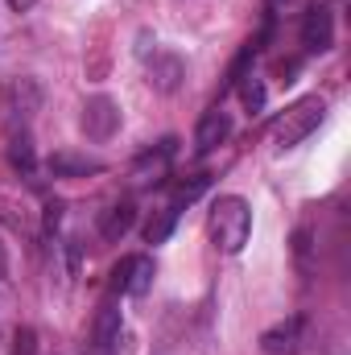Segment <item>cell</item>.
<instances>
[{"label": "cell", "instance_id": "obj_1", "mask_svg": "<svg viewBox=\"0 0 351 355\" xmlns=\"http://www.w3.org/2000/svg\"><path fill=\"white\" fill-rule=\"evenodd\" d=\"M252 236V211L240 194H219L215 207H211V240L219 252L236 257Z\"/></svg>", "mask_w": 351, "mask_h": 355}, {"label": "cell", "instance_id": "obj_2", "mask_svg": "<svg viewBox=\"0 0 351 355\" xmlns=\"http://www.w3.org/2000/svg\"><path fill=\"white\" fill-rule=\"evenodd\" d=\"M323 120H327V99H323V95H306V99H298L293 107H285V116L273 124V145H277V149H293V145H302Z\"/></svg>", "mask_w": 351, "mask_h": 355}, {"label": "cell", "instance_id": "obj_3", "mask_svg": "<svg viewBox=\"0 0 351 355\" xmlns=\"http://www.w3.org/2000/svg\"><path fill=\"white\" fill-rule=\"evenodd\" d=\"M79 128H83V137L95 141V145L112 141L116 128H120V107H116V99H108V95H91L87 103H83Z\"/></svg>", "mask_w": 351, "mask_h": 355}, {"label": "cell", "instance_id": "obj_4", "mask_svg": "<svg viewBox=\"0 0 351 355\" xmlns=\"http://www.w3.org/2000/svg\"><path fill=\"white\" fill-rule=\"evenodd\" d=\"M149 285H153V261L149 257H124L120 265L112 268V289L116 293H124V297H141V293H149Z\"/></svg>", "mask_w": 351, "mask_h": 355}, {"label": "cell", "instance_id": "obj_5", "mask_svg": "<svg viewBox=\"0 0 351 355\" xmlns=\"http://www.w3.org/2000/svg\"><path fill=\"white\" fill-rule=\"evenodd\" d=\"M302 46L306 54H327L335 46V12L327 4H314L306 8V21H302Z\"/></svg>", "mask_w": 351, "mask_h": 355}, {"label": "cell", "instance_id": "obj_6", "mask_svg": "<svg viewBox=\"0 0 351 355\" xmlns=\"http://www.w3.org/2000/svg\"><path fill=\"white\" fill-rule=\"evenodd\" d=\"M302 343H306V318H302V314H289L285 322L268 327L261 335V347L268 355H298Z\"/></svg>", "mask_w": 351, "mask_h": 355}, {"label": "cell", "instance_id": "obj_7", "mask_svg": "<svg viewBox=\"0 0 351 355\" xmlns=\"http://www.w3.org/2000/svg\"><path fill=\"white\" fill-rule=\"evenodd\" d=\"M4 107H8L12 120L25 124V120L42 107V83L29 79V75H25V79H8V83H4Z\"/></svg>", "mask_w": 351, "mask_h": 355}, {"label": "cell", "instance_id": "obj_8", "mask_svg": "<svg viewBox=\"0 0 351 355\" xmlns=\"http://www.w3.org/2000/svg\"><path fill=\"white\" fill-rule=\"evenodd\" d=\"M182 79H186V62L178 58L174 50H157L153 58H149V87L162 91V95H174L182 87Z\"/></svg>", "mask_w": 351, "mask_h": 355}, {"label": "cell", "instance_id": "obj_9", "mask_svg": "<svg viewBox=\"0 0 351 355\" xmlns=\"http://www.w3.org/2000/svg\"><path fill=\"white\" fill-rule=\"evenodd\" d=\"M232 137V116L223 112V107H215V112H207L203 120H198V128H194V149L198 153H211L215 145H223Z\"/></svg>", "mask_w": 351, "mask_h": 355}, {"label": "cell", "instance_id": "obj_10", "mask_svg": "<svg viewBox=\"0 0 351 355\" xmlns=\"http://www.w3.org/2000/svg\"><path fill=\"white\" fill-rule=\"evenodd\" d=\"M99 170H103V162L99 157H87V153L62 149V153L50 157V174L54 178H87V174H99Z\"/></svg>", "mask_w": 351, "mask_h": 355}, {"label": "cell", "instance_id": "obj_11", "mask_svg": "<svg viewBox=\"0 0 351 355\" xmlns=\"http://www.w3.org/2000/svg\"><path fill=\"white\" fill-rule=\"evenodd\" d=\"M132 219H137V207L124 198V202H116V207H108V211H103V219H99V236H103L108 244H116V240H124V236H128Z\"/></svg>", "mask_w": 351, "mask_h": 355}, {"label": "cell", "instance_id": "obj_12", "mask_svg": "<svg viewBox=\"0 0 351 355\" xmlns=\"http://www.w3.org/2000/svg\"><path fill=\"white\" fill-rule=\"evenodd\" d=\"M120 327H124V322H120V310H116L112 302H103V306H99V314H95V331H91V347H95V352L103 355V347H108V343L116 339V331H120Z\"/></svg>", "mask_w": 351, "mask_h": 355}, {"label": "cell", "instance_id": "obj_13", "mask_svg": "<svg viewBox=\"0 0 351 355\" xmlns=\"http://www.w3.org/2000/svg\"><path fill=\"white\" fill-rule=\"evenodd\" d=\"M170 157H174V141H162L157 153H145V157L137 162V178H141V182H162V178H166V166H170Z\"/></svg>", "mask_w": 351, "mask_h": 355}, {"label": "cell", "instance_id": "obj_14", "mask_svg": "<svg viewBox=\"0 0 351 355\" xmlns=\"http://www.w3.org/2000/svg\"><path fill=\"white\" fill-rule=\"evenodd\" d=\"M174 219H178V207H162V211L145 223V240H149V244H166L170 232H174Z\"/></svg>", "mask_w": 351, "mask_h": 355}, {"label": "cell", "instance_id": "obj_15", "mask_svg": "<svg viewBox=\"0 0 351 355\" xmlns=\"http://www.w3.org/2000/svg\"><path fill=\"white\" fill-rule=\"evenodd\" d=\"M240 99H244V107L257 116L264 107V83L261 79H244V83H240Z\"/></svg>", "mask_w": 351, "mask_h": 355}, {"label": "cell", "instance_id": "obj_16", "mask_svg": "<svg viewBox=\"0 0 351 355\" xmlns=\"http://www.w3.org/2000/svg\"><path fill=\"white\" fill-rule=\"evenodd\" d=\"M12 162H17L21 170H33V145H29V132H25V128L12 137Z\"/></svg>", "mask_w": 351, "mask_h": 355}, {"label": "cell", "instance_id": "obj_17", "mask_svg": "<svg viewBox=\"0 0 351 355\" xmlns=\"http://www.w3.org/2000/svg\"><path fill=\"white\" fill-rule=\"evenodd\" d=\"M132 352H137V339H132V331H124V327H120L116 339L103 347V355H132Z\"/></svg>", "mask_w": 351, "mask_h": 355}, {"label": "cell", "instance_id": "obj_18", "mask_svg": "<svg viewBox=\"0 0 351 355\" xmlns=\"http://www.w3.org/2000/svg\"><path fill=\"white\" fill-rule=\"evenodd\" d=\"M33 352H37V335L29 327H21L17 339H12V355H33Z\"/></svg>", "mask_w": 351, "mask_h": 355}, {"label": "cell", "instance_id": "obj_19", "mask_svg": "<svg viewBox=\"0 0 351 355\" xmlns=\"http://www.w3.org/2000/svg\"><path fill=\"white\" fill-rule=\"evenodd\" d=\"M302 8H306V0H273V12H281V17H293Z\"/></svg>", "mask_w": 351, "mask_h": 355}, {"label": "cell", "instance_id": "obj_20", "mask_svg": "<svg viewBox=\"0 0 351 355\" xmlns=\"http://www.w3.org/2000/svg\"><path fill=\"white\" fill-rule=\"evenodd\" d=\"M33 4H37V0H8V8H12V12H29Z\"/></svg>", "mask_w": 351, "mask_h": 355}, {"label": "cell", "instance_id": "obj_21", "mask_svg": "<svg viewBox=\"0 0 351 355\" xmlns=\"http://www.w3.org/2000/svg\"><path fill=\"white\" fill-rule=\"evenodd\" d=\"M4 268H8V261H4V248H0V277H4Z\"/></svg>", "mask_w": 351, "mask_h": 355}]
</instances>
